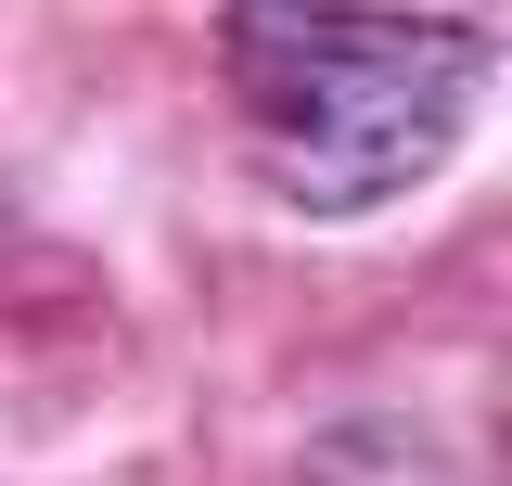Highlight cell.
Returning a JSON list of instances; mask_svg holds the SVG:
<instances>
[{
	"mask_svg": "<svg viewBox=\"0 0 512 486\" xmlns=\"http://www.w3.org/2000/svg\"><path fill=\"white\" fill-rule=\"evenodd\" d=\"M231 103L256 116V167L308 218H359L384 192L448 167L487 103V39L359 0H231L218 13Z\"/></svg>",
	"mask_w": 512,
	"mask_h": 486,
	"instance_id": "cell-1",
	"label": "cell"
}]
</instances>
